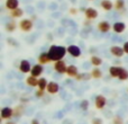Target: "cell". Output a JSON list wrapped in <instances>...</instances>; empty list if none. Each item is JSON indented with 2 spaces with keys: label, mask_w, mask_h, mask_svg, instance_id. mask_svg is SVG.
I'll use <instances>...</instances> for the list:
<instances>
[{
  "label": "cell",
  "mask_w": 128,
  "mask_h": 124,
  "mask_svg": "<svg viewBox=\"0 0 128 124\" xmlns=\"http://www.w3.org/2000/svg\"><path fill=\"white\" fill-rule=\"evenodd\" d=\"M47 53H48L51 61L58 62V61L62 60L64 56H65V54L68 53V47L61 46V45H51Z\"/></svg>",
  "instance_id": "cell-1"
},
{
  "label": "cell",
  "mask_w": 128,
  "mask_h": 124,
  "mask_svg": "<svg viewBox=\"0 0 128 124\" xmlns=\"http://www.w3.org/2000/svg\"><path fill=\"white\" fill-rule=\"evenodd\" d=\"M33 26H34V23H33V19H29V18H25V19H22L19 22V28L20 31L25 32V33H28L33 29Z\"/></svg>",
  "instance_id": "cell-2"
},
{
  "label": "cell",
  "mask_w": 128,
  "mask_h": 124,
  "mask_svg": "<svg viewBox=\"0 0 128 124\" xmlns=\"http://www.w3.org/2000/svg\"><path fill=\"white\" fill-rule=\"evenodd\" d=\"M98 10L94 8H92V7H88V8L86 9V11H84V16H86V20H93L96 19V18L98 17Z\"/></svg>",
  "instance_id": "cell-3"
},
{
  "label": "cell",
  "mask_w": 128,
  "mask_h": 124,
  "mask_svg": "<svg viewBox=\"0 0 128 124\" xmlns=\"http://www.w3.org/2000/svg\"><path fill=\"white\" fill-rule=\"evenodd\" d=\"M54 70L56 71V72L58 73H66V70H68V66H66V63L64 62L63 60L61 61H58V62H54Z\"/></svg>",
  "instance_id": "cell-4"
},
{
  "label": "cell",
  "mask_w": 128,
  "mask_h": 124,
  "mask_svg": "<svg viewBox=\"0 0 128 124\" xmlns=\"http://www.w3.org/2000/svg\"><path fill=\"white\" fill-rule=\"evenodd\" d=\"M68 53L70 54L71 56H73V58H79L80 55H81V49H80L78 45H68Z\"/></svg>",
  "instance_id": "cell-5"
},
{
  "label": "cell",
  "mask_w": 128,
  "mask_h": 124,
  "mask_svg": "<svg viewBox=\"0 0 128 124\" xmlns=\"http://www.w3.org/2000/svg\"><path fill=\"white\" fill-rule=\"evenodd\" d=\"M106 104H107V99H106V97H104V96L98 95L97 97H96V99H94V106H96V108H97V109L104 108Z\"/></svg>",
  "instance_id": "cell-6"
},
{
  "label": "cell",
  "mask_w": 128,
  "mask_h": 124,
  "mask_svg": "<svg viewBox=\"0 0 128 124\" xmlns=\"http://www.w3.org/2000/svg\"><path fill=\"white\" fill-rule=\"evenodd\" d=\"M0 116H1V120H10L14 116V108H11V107H4L1 109Z\"/></svg>",
  "instance_id": "cell-7"
},
{
  "label": "cell",
  "mask_w": 128,
  "mask_h": 124,
  "mask_svg": "<svg viewBox=\"0 0 128 124\" xmlns=\"http://www.w3.org/2000/svg\"><path fill=\"white\" fill-rule=\"evenodd\" d=\"M58 90H60V86H58V82L55 81H50L48 85H47V88H46V91L51 95H54V94H58Z\"/></svg>",
  "instance_id": "cell-8"
},
{
  "label": "cell",
  "mask_w": 128,
  "mask_h": 124,
  "mask_svg": "<svg viewBox=\"0 0 128 124\" xmlns=\"http://www.w3.org/2000/svg\"><path fill=\"white\" fill-rule=\"evenodd\" d=\"M32 68H33V67L30 66L29 61H27V60H22V61H20V64H19L20 72H22V73H29L32 71Z\"/></svg>",
  "instance_id": "cell-9"
},
{
  "label": "cell",
  "mask_w": 128,
  "mask_h": 124,
  "mask_svg": "<svg viewBox=\"0 0 128 124\" xmlns=\"http://www.w3.org/2000/svg\"><path fill=\"white\" fill-rule=\"evenodd\" d=\"M43 71H44V68H43L42 64L37 63L35 64V66H33V68H32V71H30V76H33V77H40V75L43 73Z\"/></svg>",
  "instance_id": "cell-10"
},
{
  "label": "cell",
  "mask_w": 128,
  "mask_h": 124,
  "mask_svg": "<svg viewBox=\"0 0 128 124\" xmlns=\"http://www.w3.org/2000/svg\"><path fill=\"white\" fill-rule=\"evenodd\" d=\"M110 53L112 54L114 56H116V58H122L125 52H124L122 47L118 46V45H114V46L110 47Z\"/></svg>",
  "instance_id": "cell-11"
},
{
  "label": "cell",
  "mask_w": 128,
  "mask_h": 124,
  "mask_svg": "<svg viewBox=\"0 0 128 124\" xmlns=\"http://www.w3.org/2000/svg\"><path fill=\"white\" fill-rule=\"evenodd\" d=\"M66 75L70 78H76L79 75V70H78V67L74 64H71L68 66V70H66Z\"/></svg>",
  "instance_id": "cell-12"
},
{
  "label": "cell",
  "mask_w": 128,
  "mask_h": 124,
  "mask_svg": "<svg viewBox=\"0 0 128 124\" xmlns=\"http://www.w3.org/2000/svg\"><path fill=\"white\" fill-rule=\"evenodd\" d=\"M98 29H99V32H101V33H108L111 29V25L109 24L108 22H106V20H102V22H100L99 24H98Z\"/></svg>",
  "instance_id": "cell-13"
},
{
  "label": "cell",
  "mask_w": 128,
  "mask_h": 124,
  "mask_svg": "<svg viewBox=\"0 0 128 124\" xmlns=\"http://www.w3.org/2000/svg\"><path fill=\"white\" fill-rule=\"evenodd\" d=\"M122 70V67H119V66H112L109 68V75L111 76L112 78H118Z\"/></svg>",
  "instance_id": "cell-14"
},
{
  "label": "cell",
  "mask_w": 128,
  "mask_h": 124,
  "mask_svg": "<svg viewBox=\"0 0 128 124\" xmlns=\"http://www.w3.org/2000/svg\"><path fill=\"white\" fill-rule=\"evenodd\" d=\"M112 29H114L115 33L120 34L126 29V25H125V23H122V22H117L112 25Z\"/></svg>",
  "instance_id": "cell-15"
},
{
  "label": "cell",
  "mask_w": 128,
  "mask_h": 124,
  "mask_svg": "<svg viewBox=\"0 0 128 124\" xmlns=\"http://www.w3.org/2000/svg\"><path fill=\"white\" fill-rule=\"evenodd\" d=\"M6 8L9 9L10 11L19 8V1L18 0H7L6 1Z\"/></svg>",
  "instance_id": "cell-16"
},
{
  "label": "cell",
  "mask_w": 128,
  "mask_h": 124,
  "mask_svg": "<svg viewBox=\"0 0 128 124\" xmlns=\"http://www.w3.org/2000/svg\"><path fill=\"white\" fill-rule=\"evenodd\" d=\"M38 63L42 64V66H44V64H47L51 62V59H50L48 56V53H46V52H43V53L40 54V56H38Z\"/></svg>",
  "instance_id": "cell-17"
},
{
  "label": "cell",
  "mask_w": 128,
  "mask_h": 124,
  "mask_svg": "<svg viewBox=\"0 0 128 124\" xmlns=\"http://www.w3.org/2000/svg\"><path fill=\"white\" fill-rule=\"evenodd\" d=\"M100 6H101V8L104 9V10L110 11L111 9L114 8V2H111L110 0H101V2H100Z\"/></svg>",
  "instance_id": "cell-18"
},
{
  "label": "cell",
  "mask_w": 128,
  "mask_h": 124,
  "mask_svg": "<svg viewBox=\"0 0 128 124\" xmlns=\"http://www.w3.org/2000/svg\"><path fill=\"white\" fill-rule=\"evenodd\" d=\"M26 84L29 87H38V78L29 76V77L26 78Z\"/></svg>",
  "instance_id": "cell-19"
},
{
  "label": "cell",
  "mask_w": 128,
  "mask_h": 124,
  "mask_svg": "<svg viewBox=\"0 0 128 124\" xmlns=\"http://www.w3.org/2000/svg\"><path fill=\"white\" fill-rule=\"evenodd\" d=\"M114 8L117 11H124L125 10V0H116L114 4Z\"/></svg>",
  "instance_id": "cell-20"
},
{
  "label": "cell",
  "mask_w": 128,
  "mask_h": 124,
  "mask_svg": "<svg viewBox=\"0 0 128 124\" xmlns=\"http://www.w3.org/2000/svg\"><path fill=\"white\" fill-rule=\"evenodd\" d=\"M4 28H6L7 32H9V33H12V32H15V29L17 28V24H16L15 20H10V22H8L6 24Z\"/></svg>",
  "instance_id": "cell-21"
},
{
  "label": "cell",
  "mask_w": 128,
  "mask_h": 124,
  "mask_svg": "<svg viewBox=\"0 0 128 124\" xmlns=\"http://www.w3.org/2000/svg\"><path fill=\"white\" fill-rule=\"evenodd\" d=\"M24 111H25L24 105H18V106H16L14 108V116L15 117H20L22 115V113H24Z\"/></svg>",
  "instance_id": "cell-22"
},
{
  "label": "cell",
  "mask_w": 128,
  "mask_h": 124,
  "mask_svg": "<svg viewBox=\"0 0 128 124\" xmlns=\"http://www.w3.org/2000/svg\"><path fill=\"white\" fill-rule=\"evenodd\" d=\"M90 62L93 67H100L102 64V59L98 55H92L90 58Z\"/></svg>",
  "instance_id": "cell-23"
},
{
  "label": "cell",
  "mask_w": 128,
  "mask_h": 124,
  "mask_svg": "<svg viewBox=\"0 0 128 124\" xmlns=\"http://www.w3.org/2000/svg\"><path fill=\"white\" fill-rule=\"evenodd\" d=\"M90 75H91V77L94 78V79H100V78L102 77V71L100 70L99 68H93L92 70H91Z\"/></svg>",
  "instance_id": "cell-24"
},
{
  "label": "cell",
  "mask_w": 128,
  "mask_h": 124,
  "mask_svg": "<svg viewBox=\"0 0 128 124\" xmlns=\"http://www.w3.org/2000/svg\"><path fill=\"white\" fill-rule=\"evenodd\" d=\"M47 85H48V81H47L45 78H40L38 79V89H40V90H46L47 88Z\"/></svg>",
  "instance_id": "cell-25"
},
{
  "label": "cell",
  "mask_w": 128,
  "mask_h": 124,
  "mask_svg": "<svg viewBox=\"0 0 128 124\" xmlns=\"http://www.w3.org/2000/svg\"><path fill=\"white\" fill-rule=\"evenodd\" d=\"M22 15H24V10H22V8H17V9H15V10L10 11V16L12 18H20Z\"/></svg>",
  "instance_id": "cell-26"
},
{
  "label": "cell",
  "mask_w": 128,
  "mask_h": 124,
  "mask_svg": "<svg viewBox=\"0 0 128 124\" xmlns=\"http://www.w3.org/2000/svg\"><path fill=\"white\" fill-rule=\"evenodd\" d=\"M118 79L122 80V81H125V80H128V70H126L125 68H122V72H120L119 77H118Z\"/></svg>",
  "instance_id": "cell-27"
},
{
  "label": "cell",
  "mask_w": 128,
  "mask_h": 124,
  "mask_svg": "<svg viewBox=\"0 0 128 124\" xmlns=\"http://www.w3.org/2000/svg\"><path fill=\"white\" fill-rule=\"evenodd\" d=\"M90 78H92L90 73H79L75 79L76 80H89Z\"/></svg>",
  "instance_id": "cell-28"
},
{
  "label": "cell",
  "mask_w": 128,
  "mask_h": 124,
  "mask_svg": "<svg viewBox=\"0 0 128 124\" xmlns=\"http://www.w3.org/2000/svg\"><path fill=\"white\" fill-rule=\"evenodd\" d=\"M80 108H81L82 111H88V108H89V100H86V99L81 100V104H80Z\"/></svg>",
  "instance_id": "cell-29"
},
{
  "label": "cell",
  "mask_w": 128,
  "mask_h": 124,
  "mask_svg": "<svg viewBox=\"0 0 128 124\" xmlns=\"http://www.w3.org/2000/svg\"><path fill=\"white\" fill-rule=\"evenodd\" d=\"M112 124H124V120L120 116H115L112 118Z\"/></svg>",
  "instance_id": "cell-30"
},
{
  "label": "cell",
  "mask_w": 128,
  "mask_h": 124,
  "mask_svg": "<svg viewBox=\"0 0 128 124\" xmlns=\"http://www.w3.org/2000/svg\"><path fill=\"white\" fill-rule=\"evenodd\" d=\"M44 95H45V91H44V90L37 89V90L35 91V96H36L37 98H42V97H44Z\"/></svg>",
  "instance_id": "cell-31"
},
{
  "label": "cell",
  "mask_w": 128,
  "mask_h": 124,
  "mask_svg": "<svg viewBox=\"0 0 128 124\" xmlns=\"http://www.w3.org/2000/svg\"><path fill=\"white\" fill-rule=\"evenodd\" d=\"M91 124H102V120H101V118H93V120H92V123H91Z\"/></svg>",
  "instance_id": "cell-32"
},
{
  "label": "cell",
  "mask_w": 128,
  "mask_h": 124,
  "mask_svg": "<svg viewBox=\"0 0 128 124\" xmlns=\"http://www.w3.org/2000/svg\"><path fill=\"white\" fill-rule=\"evenodd\" d=\"M78 11H79V9L74 8V7H72V8H70V14H72V15H76Z\"/></svg>",
  "instance_id": "cell-33"
},
{
  "label": "cell",
  "mask_w": 128,
  "mask_h": 124,
  "mask_svg": "<svg viewBox=\"0 0 128 124\" xmlns=\"http://www.w3.org/2000/svg\"><path fill=\"white\" fill-rule=\"evenodd\" d=\"M122 49H124V52L126 54H128V42H125L124 45H122Z\"/></svg>",
  "instance_id": "cell-34"
},
{
  "label": "cell",
  "mask_w": 128,
  "mask_h": 124,
  "mask_svg": "<svg viewBox=\"0 0 128 124\" xmlns=\"http://www.w3.org/2000/svg\"><path fill=\"white\" fill-rule=\"evenodd\" d=\"M14 41H15V40H12V38H9V40H8V44H11V45H17L16 43H14Z\"/></svg>",
  "instance_id": "cell-35"
},
{
  "label": "cell",
  "mask_w": 128,
  "mask_h": 124,
  "mask_svg": "<svg viewBox=\"0 0 128 124\" xmlns=\"http://www.w3.org/2000/svg\"><path fill=\"white\" fill-rule=\"evenodd\" d=\"M30 124H40V121H38V120H36V118H34V120H32Z\"/></svg>",
  "instance_id": "cell-36"
},
{
  "label": "cell",
  "mask_w": 128,
  "mask_h": 124,
  "mask_svg": "<svg viewBox=\"0 0 128 124\" xmlns=\"http://www.w3.org/2000/svg\"><path fill=\"white\" fill-rule=\"evenodd\" d=\"M6 124H17V123H15V122H12V121H8Z\"/></svg>",
  "instance_id": "cell-37"
}]
</instances>
